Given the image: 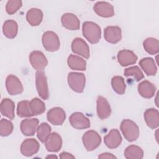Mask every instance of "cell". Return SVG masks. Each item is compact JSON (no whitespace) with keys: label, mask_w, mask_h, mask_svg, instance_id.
<instances>
[{"label":"cell","mask_w":159,"mask_h":159,"mask_svg":"<svg viewBox=\"0 0 159 159\" xmlns=\"http://www.w3.org/2000/svg\"><path fill=\"white\" fill-rule=\"evenodd\" d=\"M82 32L83 36L92 44L98 43L101 36L100 27L93 22H84L83 24Z\"/></svg>","instance_id":"1"},{"label":"cell","mask_w":159,"mask_h":159,"mask_svg":"<svg viewBox=\"0 0 159 159\" xmlns=\"http://www.w3.org/2000/svg\"><path fill=\"white\" fill-rule=\"evenodd\" d=\"M120 129L124 137L129 142L136 140L139 136L140 132L138 125L130 119L122 120Z\"/></svg>","instance_id":"2"},{"label":"cell","mask_w":159,"mask_h":159,"mask_svg":"<svg viewBox=\"0 0 159 159\" xmlns=\"http://www.w3.org/2000/svg\"><path fill=\"white\" fill-rule=\"evenodd\" d=\"M68 83L73 91L82 93L86 84L85 76L82 73L70 72L68 75Z\"/></svg>","instance_id":"3"},{"label":"cell","mask_w":159,"mask_h":159,"mask_svg":"<svg viewBox=\"0 0 159 159\" xmlns=\"http://www.w3.org/2000/svg\"><path fill=\"white\" fill-rule=\"evenodd\" d=\"M82 141L86 150L91 152L100 145L101 137L97 132L91 130L84 133L82 137Z\"/></svg>","instance_id":"4"},{"label":"cell","mask_w":159,"mask_h":159,"mask_svg":"<svg viewBox=\"0 0 159 159\" xmlns=\"http://www.w3.org/2000/svg\"><path fill=\"white\" fill-rule=\"evenodd\" d=\"M42 44L47 51L55 52L60 47V42L58 35L52 31L45 32L42 38Z\"/></svg>","instance_id":"5"},{"label":"cell","mask_w":159,"mask_h":159,"mask_svg":"<svg viewBox=\"0 0 159 159\" xmlns=\"http://www.w3.org/2000/svg\"><path fill=\"white\" fill-rule=\"evenodd\" d=\"M35 84L37 91L39 96L44 100L48 99L49 97L48 87L47 78L43 71H37L36 72Z\"/></svg>","instance_id":"6"},{"label":"cell","mask_w":159,"mask_h":159,"mask_svg":"<svg viewBox=\"0 0 159 159\" xmlns=\"http://www.w3.org/2000/svg\"><path fill=\"white\" fill-rule=\"evenodd\" d=\"M29 61L32 67L38 71L45 69L48 64V61L45 55L39 50L33 51L30 53Z\"/></svg>","instance_id":"7"},{"label":"cell","mask_w":159,"mask_h":159,"mask_svg":"<svg viewBox=\"0 0 159 159\" xmlns=\"http://www.w3.org/2000/svg\"><path fill=\"white\" fill-rule=\"evenodd\" d=\"M69 121L72 127L76 129L82 130L90 127L89 119L80 112L73 113L69 118Z\"/></svg>","instance_id":"8"},{"label":"cell","mask_w":159,"mask_h":159,"mask_svg":"<svg viewBox=\"0 0 159 159\" xmlns=\"http://www.w3.org/2000/svg\"><path fill=\"white\" fill-rule=\"evenodd\" d=\"M6 87L11 95H17L22 93L23 86L20 80L15 75H9L6 80Z\"/></svg>","instance_id":"9"},{"label":"cell","mask_w":159,"mask_h":159,"mask_svg":"<svg viewBox=\"0 0 159 159\" xmlns=\"http://www.w3.org/2000/svg\"><path fill=\"white\" fill-rule=\"evenodd\" d=\"M47 120L54 125H61L65 120L66 114L64 110L59 107H53L47 112Z\"/></svg>","instance_id":"10"},{"label":"cell","mask_w":159,"mask_h":159,"mask_svg":"<svg viewBox=\"0 0 159 159\" xmlns=\"http://www.w3.org/2000/svg\"><path fill=\"white\" fill-rule=\"evenodd\" d=\"M40 148L39 142L35 139H27L21 144L20 152L26 157H30L37 153Z\"/></svg>","instance_id":"11"},{"label":"cell","mask_w":159,"mask_h":159,"mask_svg":"<svg viewBox=\"0 0 159 159\" xmlns=\"http://www.w3.org/2000/svg\"><path fill=\"white\" fill-rule=\"evenodd\" d=\"M71 50L73 53L80 55L85 58L90 56L89 48L86 42L81 38H75L71 43Z\"/></svg>","instance_id":"12"},{"label":"cell","mask_w":159,"mask_h":159,"mask_svg":"<svg viewBox=\"0 0 159 159\" xmlns=\"http://www.w3.org/2000/svg\"><path fill=\"white\" fill-rule=\"evenodd\" d=\"M46 149L48 152H57L62 146V139L60 135L56 133H51L44 142Z\"/></svg>","instance_id":"13"},{"label":"cell","mask_w":159,"mask_h":159,"mask_svg":"<svg viewBox=\"0 0 159 159\" xmlns=\"http://www.w3.org/2000/svg\"><path fill=\"white\" fill-rule=\"evenodd\" d=\"M96 109L98 116L101 120L108 118L111 115V106L107 99L101 96H99L97 98Z\"/></svg>","instance_id":"14"},{"label":"cell","mask_w":159,"mask_h":159,"mask_svg":"<svg viewBox=\"0 0 159 159\" xmlns=\"http://www.w3.org/2000/svg\"><path fill=\"white\" fill-rule=\"evenodd\" d=\"M39 127V120L36 118L25 119L20 123V130L26 136L35 134Z\"/></svg>","instance_id":"15"},{"label":"cell","mask_w":159,"mask_h":159,"mask_svg":"<svg viewBox=\"0 0 159 159\" xmlns=\"http://www.w3.org/2000/svg\"><path fill=\"white\" fill-rule=\"evenodd\" d=\"M94 12L102 17H111L114 15L113 6L107 2H97L93 7Z\"/></svg>","instance_id":"16"},{"label":"cell","mask_w":159,"mask_h":159,"mask_svg":"<svg viewBox=\"0 0 159 159\" xmlns=\"http://www.w3.org/2000/svg\"><path fill=\"white\" fill-rule=\"evenodd\" d=\"M105 40L111 43H116L122 39V31L118 26H108L104 30Z\"/></svg>","instance_id":"17"},{"label":"cell","mask_w":159,"mask_h":159,"mask_svg":"<svg viewBox=\"0 0 159 159\" xmlns=\"http://www.w3.org/2000/svg\"><path fill=\"white\" fill-rule=\"evenodd\" d=\"M117 60L121 66H127L135 63L137 56L131 50H122L117 53Z\"/></svg>","instance_id":"18"},{"label":"cell","mask_w":159,"mask_h":159,"mask_svg":"<svg viewBox=\"0 0 159 159\" xmlns=\"http://www.w3.org/2000/svg\"><path fill=\"white\" fill-rule=\"evenodd\" d=\"M106 145L111 149L118 147L122 142V137L117 129H112L104 138Z\"/></svg>","instance_id":"19"},{"label":"cell","mask_w":159,"mask_h":159,"mask_svg":"<svg viewBox=\"0 0 159 159\" xmlns=\"http://www.w3.org/2000/svg\"><path fill=\"white\" fill-rule=\"evenodd\" d=\"M61 20L63 26L68 30H76L80 29V20L73 14H64L61 17Z\"/></svg>","instance_id":"20"},{"label":"cell","mask_w":159,"mask_h":159,"mask_svg":"<svg viewBox=\"0 0 159 159\" xmlns=\"http://www.w3.org/2000/svg\"><path fill=\"white\" fill-rule=\"evenodd\" d=\"M144 119L148 127L155 129L158 127L159 113L158 111L154 108L147 109L144 112Z\"/></svg>","instance_id":"21"},{"label":"cell","mask_w":159,"mask_h":159,"mask_svg":"<svg viewBox=\"0 0 159 159\" xmlns=\"http://www.w3.org/2000/svg\"><path fill=\"white\" fill-rule=\"evenodd\" d=\"M138 92L141 96L144 98L149 99L154 96L156 91L155 86L151 82L144 80L139 83L137 87Z\"/></svg>","instance_id":"22"},{"label":"cell","mask_w":159,"mask_h":159,"mask_svg":"<svg viewBox=\"0 0 159 159\" xmlns=\"http://www.w3.org/2000/svg\"><path fill=\"white\" fill-rule=\"evenodd\" d=\"M139 65L148 76H154L157 72V68L154 60L150 57L143 58L139 61Z\"/></svg>","instance_id":"23"},{"label":"cell","mask_w":159,"mask_h":159,"mask_svg":"<svg viewBox=\"0 0 159 159\" xmlns=\"http://www.w3.org/2000/svg\"><path fill=\"white\" fill-rule=\"evenodd\" d=\"M14 109L15 104L14 102L9 99L4 98L1 102V112L2 116H4L9 119H14Z\"/></svg>","instance_id":"24"},{"label":"cell","mask_w":159,"mask_h":159,"mask_svg":"<svg viewBox=\"0 0 159 159\" xmlns=\"http://www.w3.org/2000/svg\"><path fill=\"white\" fill-rule=\"evenodd\" d=\"M26 19L28 23L32 26H37L42 21L43 12L39 9L32 8L27 11Z\"/></svg>","instance_id":"25"},{"label":"cell","mask_w":159,"mask_h":159,"mask_svg":"<svg viewBox=\"0 0 159 159\" xmlns=\"http://www.w3.org/2000/svg\"><path fill=\"white\" fill-rule=\"evenodd\" d=\"M67 63L68 66L74 70H79V71H84L86 68V61L81 58L80 57L70 55L68 57Z\"/></svg>","instance_id":"26"},{"label":"cell","mask_w":159,"mask_h":159,"mask_svg":"<svg viewBox=\"0 0 159 159\" xmlns=\"http://www.w3.org/2000/svg\"><path fill=\"white\" fill-rule=\"evenodd\" d=\"M2 31L6 37L14 39L17 34L18 25L14 20H7L4 22Z\"/></svg>","instance_id":"27"},{"label":"cell","mask_w":159,"mask_h":159,"mask_svg":"<svg viewBox=\"0 0 159 159\" xmlns=\"http://www.w3.org/2000/svg\"><path fill=\"white\" fill-rule=\"evenodd\" d=\"M124 156L127 159H141L143 157V152L139 146L131 145L125 148Z\"/></svg>","instance_id":"28"},{"label":"cell","mask_w":159,"mask_h":159,"mask_svg":"<svg viewBox=\"0 0 159 159\" xmlns=\"http://www.w3.org/2000/svg\"><path fill=\"white\" fill-rule=\"evenodd\" d=\"M145 50L150 55H155L159 51V42L157 39L149 37L146 39L143 42Z\"/></svg>","instance_id":"29"},{"label":"cell","mask_w":159,"mask_h":159,"mask_svg":"<svg viewBox=\"0 0 159 159\" xmlns=\"http://www.w3.org/2000/svg\"><path fill=\"white\" fill-rule=\"evenodd\" d=\"M29 107L33 116L40 115L45 111V105L44 102L37 98H33L30 101Z\"/></svg>","instance_id":"30"},{"label":"cell","mask_w":159,"mask_h":159,"mask_svg":"<svg viewBox=\"0 0 159 159\" xmlns=\"http://www.w3.org/2000/svg\"><path fill=\"white\" fill-rule=\"evenodd\" d=\"M111 85L114 91L118 94H123L125 91V83L122 76H115L111 80Z\"/></svg>","instance_id":"31"},{"label":"cell","mask_w":159,"mask_h":159,"mask_svg":"<svg viewBox=\"0 0 159 159\" xmlns=\"http://www.w3.org/2000/svg\"><path fill=\"white\" fill-rule=\"evenodd\" d=\"M29 101H21L18 102L17 107V114L20 117H27L33 116L29 107Z\"/></svg>","instance_id":"32"},{"label":"cell","mask_w":159,"mask_h":159,"mask_svg":"<svg viewBox=\"0 0 159 159\" xmlns=\"http://www.w3.org/2000/svg\"><path fill=\"white\" fill-rule=\"evenodd\" d=\"M124 74L127 77H133L137 81L141 80L144 78L143 73L137 66H131L125 69Z\"/></svg>","instance_id":"33"},{"label":"cell","mask_w":159,"mask_h":159,"mask_svg":"<svg viewBox=\"0 0 159 159\" xmlns=\"http://www.w3.org/2000/svg\"><path fill=\"white\" fill-rule=\"evenodd\" d=\"M51 127L46 122L42 123L37 129V138L41 141V142L44 143L47 138L51 134Z\"/></svg>","instance_id":"34"},{"label":"cell","mask_w":159,"mask_h":159,"mask_svg":"<svg viewBox=\"0 0 159 159\" xmlns=\"http://www.w3.org/2000/svg\"><path fill=\"white\" fill-rule=\"evenodd\" d=\"M13 130V124L6 119H2L0 121V135L2 137L9 135Z\"/></svg>","instance_id":"35"},{"label":"cell","mask_w":159,"mask_h":159,"mask_svg":"<svg viewBox=\"0 0 159 159\" xmlns=\"http://www.w3.org/2000/svg\"><path fill=\"white\" fill-rule=\"evenodd\" d=\"M22 6V1L20 0H10L8 1L6 6V10L7 14L12 15L16 12Z\"/></svg>","instance_id":"36"},{"label":"cell","mask_w":159,"mask_h":159,"mask_svg":"<svg viewBox=\"0 0 159 159\" xmlns=\"http://www.w3.org/2000/svg\"><path fill=\"white\" fill-rule=\"evenodd\" d=\"M99 158H116L117 157L110 153H103L98 156Z\"/></svg>","instance_id":"37"},{"label":"cell","mask_w":159,"mask_h":159,"mask_svg":"<svg viewBox=\"0 0 159 159\" xmlns=\"http://www.w3.org/2000/svg\"><path fill=\"white\" fill-rule=\"evenodd\" d=\"M60 158H62V159H64V158H75V157L70 153H68L66 152H63L60 153Z\"/></svg>","instance_id":"38"},{"label":"cell","mask_w":159,"mask_h":159,"mask_svg":"<svg viewBox=\"0 0 159 159\" xmlns=\"http://www.w3.org/2000/svg\"><path fill=\"white\" fill-rule=\"evenodd\" d=\"M47 158H57V157L56 155H48L46 157Z\"/></svg>","instance_id":"39"}]
</instances>
